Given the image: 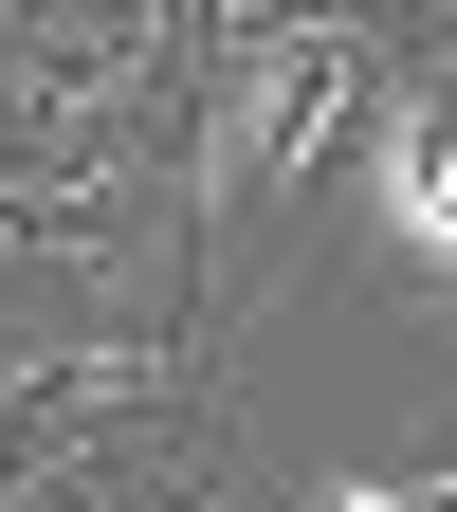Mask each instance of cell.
Returning <instances> with one entry per match:
<instances>
[{"mask_svg": "<svg viewBox=\"0 0 457 512\" xmlns=\"http://www.w3.org/2000/svg\"><path fill=\"white\" fill-rule=\"evenodd\" d=\"M384 55L403 37H384L366 0H238V19H202V55H183V165H165L202 293L256 275V238L293 220V183H330V147L384 92Z\"/></svg>", "mask_w": 457, "mask_h": 512, "instance_id": "6da1fadb", "label": "cell"}, {"mask_svg": "<svg viewBox=\"0 0 457 512\" xmlns=\"http://www.w3.org/2000/svg\"><path fill=\"white\" fill-rule=\"evenodd\" d=\"M330 202H348V238H366V275L457 330V55H384L366 128L330 147Z\"/></svg>", "mask_w": 457, "mask_h": 512, "instance_id": "7a4b0ae2", "label": "cell"}]
</instances>
